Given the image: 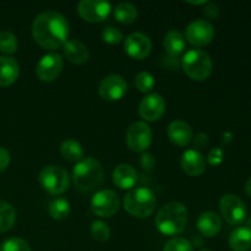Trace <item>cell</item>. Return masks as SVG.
Wrapping results in <instances>:
<instances>
[{
  "mask_svg": "<svg viewBox=\"0 0 251 251\" xmlns=\"http://www.w3.org/2000/svg\"><path fill=\"white\" fill-rule=\"evenodd\" d=\"M70 25L65 16L56 11H44L37 15L32 24V36L42 48H63L68 42Z\"/></svg>",
  "mask_w": 251,
  "mask_h": 251,
  "instance_id": "6da1fadb",
  "label": "cell"
},
{
  "mask_svg": "<svg viewBox=\"0 0 251 251\" xmlns=\"http://www.w3.org/2000/svg\"><path fill=\"white\" fill-rule=\"evenodd\" d=\"M189 212L184 203L168 202L158 211L156 217V226L159 232L167 237L178 235L185 229Z\"/></svg>",
  "mask_w": 251,
  "mask_h": 251,
  "instance_id": "7a4b0ae2",
  "label": "cell"
},
{
  "mask_svg": "<svg viewBox=\"0 0 251 251\" xmlns=\"http://www.w3.org/2000/svg\"><path fill=\"white\" fill-rule=\"evenodd\" d=\"M73 179L78 190L87 193L102 184L104 179V169L97 159L87 157L81 159L74 167Z\"/></svg>",
  "mask_w": 251,
  "mask_h": 251,
  "instance_id": "3957f363",
  "label": "cell"
},
{
  "mask_svg": "<svg viewBox=\"0 0 251 251\" xmlns=\"http://www.w3.org/2000/svg\"><path fill=\"white\" fill-rule=\"evenodd\" d=\"M125 211L132 217L147 218L154 212L157 207V199L153 191L149 188L131 189L123 201Z\"/></svg>",
  "mask_w": 251,
  "mask_h": 251,
  "instance_id": "277c9868",
  "label": "cell"
},
{
  "mask_svg": "<svg viewBox=\"0 0 251 251\" xmlns=\"http://www.w3.org/2000/svg\"><path fill=\"white\" fill-rule=\"evenodd\" d=\"M183 69L186 75L195 81H203L212 74L213 64L211 56L201 49H191L184 55Z\"/></svg>",
  "mask_w": 251,
  "mask_h": 251,
  "instance_id": "5b68a950",
  "label": "cell"
},
{
  "mask_svg": "<svg viewBox=\"0 0 251 251\" xmlns=\"http://www.w3.org/2000/svg\"><path fill=\"white\" fill-rule=\"evenodd\" d=\"M39 184L47 193L51 195H61L70 184L68 172L60 166H47L39 173Z\"/></svg>",
  "mask_w": 251,
  "mask_h": 251,
  "instance_id": "8992f818",
  "label": "cell"
},
{
  "mask_svg": "<svg viewBox=\"0 0 251 251\" xmlns=\"http://www.w3.org/2000/svg\"><path fill=\"white\" fill-rule=\"evenodd\" d=\"M220 210L226 222L230 226H238L247 220V205L234 194H227L221 199Z\"/></svg>",
  "mask_w": 251,
  "mask_h": 251,
  "instance_id": "52a82bcc",
  "label": "cell"
},
{
  "mask_svg": "<svg viewBox=\"0 0 251 251\" xmlns=\"http://www.w3.org/2000/svg\"><path fill=\"white\" fill-rule=\"evenodd\" d=\"M126 145L131 151L144 152L152 144V130L145 122H135L127 127Z\"/></svg>",
  "mask_w": 251,
  "mask_h": 251,
  "instance_id": "ba28073f",
  "label": "cell"
},
{
  "mask_svg": "<svg viewBox=\"0 0 251 251\" xmlns=\"http://www.w3.org/2000/svg\"><path fill=\"white\" fill-rule=\"evenodd\" d=\"M120 206L119 196L112 190H100L96 193L91 201V210L96 216L109 218L118 212Z\"/></svg>",
  "mask_w": 251,
  "mask_h": 251,
  "instance_id": "9c48e42d",
  "label": "cell"
},
{
  "mask_svg": "<svg viewBox=\"0 0 251 251\" xmlns=\"http://www.w3.org/2000/svg\"><path fill=\"white\" fill-rule=\"evenodd\" d=\"M185 38L195 47L208 46L215 38V27L207 20H195L186 27Z\"/></svg>",
  "mask_w": 251,
  "mask_h": 251,
  "instance_id": "30bf717a",
  "label": "cell"
},
{
  "mask_svg": "<svg viewBox=\"0 0 251 251\" xmlns=\"http://www.w3.org/2000/svg\"><path fill=\"white\" fill-rule=\"evenodd\" d=\"M64 68V59L58 53L46 54L38 61L36 75L43 82H53L60 76Z\"/></svg>",
  "mask_w": 251,
  "mask_h": 251,
  "instance_id": "8fae6325",
  "label": "cell"
},
{
  "mask_svg": "<svg viewBox=\"0 0 251 251\" xmlns=\"http://www.w3.org/2000/svg\"><path fill=\"white\" fill-rule=\"evenodd\" d=\"M78 15L87 22H102L109 16L112 5L100 0H81L77 5Z\"/></svg>",
  "mask_w": 251,
  "mask_h": 251,
  "instance_id": "7c38bea8",
  "label": "cell"
},
{
  "mask_svg": "<svg viewBox=\"0 0 251 251\" xmlns=\"http://www.w3.org/2000/svg\"><path fill=\"white\" fill-rule=\"evenodd\" d=\"M127 90L126 81L123 76L117 75V74H112L108 75L100 81V96L104 100H109V102H115V100H122L125 96Z\"/></svg>",
  "mask_w": 251,
  "mask_h": 251,
  "instance_id": "4fadbf2b",
  "label": "cell"
},
{
  "mask_svg": "<svg viewBox=\"0 0 251 251\" xmlns=\"http://www.w3.org/2000/svg\"><path fill=\"white\" fill-rule=\"evenodd\" d=\"M124 49L127 55L136 60L146 59L151 54L152 43L151 39L141 32H135L129 34L124 42Z\"/></svg>",
  "mask_w": 251,
  "mask_h": 251,
  "instance_id": "5bb4252c",
  "label": "cell"
},
{
  "mask_svg": "<svg viewBox=\"0 0 251 251\" xmlns=\"http://www.w3.org/2000/svg\"><path fill=\"white\" fill-rule=\"evenodd\" d=\"M166 112V102L158 93H151L141 100L139 113L146 122H157L163 117Z\"/></svg>",
  "mask_w": 251,
  "mask_h": 251,
  "instance_id": "9a60e30c",
  "label": "cell"
},
{
  "mask_svg": "<svg viewBox=\"0 0 251 251\" xmlns=\"http://www.w3.org/2000/svg\"><path fill=\"white\" fill-rule=\"evenodd\" d=\"M181 168L188 176H199L205 172L206 161L202 153L196 150H188L181 154Z\"/></svg>",
  "mask_w": 251,
  "mask_h": 251,
  "instance_id": "2e32d148",
  "label": "cell"
},
{
  "mask_svg": "<svg viewBox=\"0 0 251 251\" xmlns=\"http://www.w3.org/2000/svg\"><path fill=\"white\" fill-rule=\"evenodd\" d=\"M168 137L176 146H188L193 140V129L184 120H174L168 126Z\"/></svg>",
  "mask_w": 251,
  "mask_h": 251,
  "instance_id": "e0dca14e",
  "label": "cell"
},
{
  "mask_svg": "<svg viewBox=\"0 0 251 251\" xmlns=\"http://www.w3.org/2000/svg\"><path fill=\"white\" fill-rule=\"evenodd\" d=\"M113 181L123 190H131L137 181V172L130 164H119L113 172Z\"/></svg>",
  "mask_w": 251,
  "mask_h": 251,
  "instance_id": "ac0fdd59",
  "label": "cell"
},
{
  "mask_svg": "<svg viewBox=\"0 0 251 251\" xmlns=\"http://www.w3.org/2000/svg\"><path fill=\"white\" fill-rule=\"evenodd\" d=\"M64 54L70 63L76 65H83L90 59L88 48L78 39H70L63 47Z\"/></svg>",
  "mask_w": 251,
  "mask_h": 251,
  "instance_id": "d6986e66",
  "label": "cell"
},
{
  "mask_svg": "<svg viewBox=\"0 0 251 251\" xmlns=\"http://www.w3.org/2000/svg\"><path fill=\"white\" fill-rule=\"evenodd\" d=\"M20 65L14 58L0 56V87H7L19 78Z\"/></svg>",
  "mask_w": 251,
  "mask_h": 251,
  "instance_id": "ffe728a7",
  "label": "cell"
},
{
  "mask_svg": "<svg viewBox=\"0 0 251 251\" xmlns=\"http://www.w3.org/2000/svg\"><path fill=\"white\" fill-rule=\"evenodd\" d=\"M222 227V221L217 213L208 211L202 213L198 221V228L201 235L207 238L216 237Z\"/></svg>",
  "mask_w": 251,
  "mask_h": 251,
  "instance_id": "44dd1931",
  "label": "cell"
},
{
  "mask_svg": "<svg viewBox=\"0 0 251 251\" xmlns=\"http://www.w3.org/2000/svg\"><path fill=\"white\" fill-rule=\"evenodd\" d=\"M163 47L169 56H172V58L179 56L185 49L184 34L178 29H169L164 36Z\"/></svg>",
  "mask_w": 251,
  "mask_h": 251,
  "instance_id": "7402d4cb",
  "label": "cell"
},
{
  "mask_svg": "<svg viewBox=\"0 0 251 251\" xmlns=\"http://www.w3.org/2000/svg\"><path fill=\"white\" fill-rule=\"evenodd\" d=\"M229 247L233 251H249L251 249V230L249 228H235L229 235Z\"/></svg>",
  "mask_w": 251,
  "mask_h": 251,
  "instance_id": "603a6c76",
  "label": "cell"
},
{
  "mask_svg": "<svg viewBox=\"0 0 251 251\" xmlns=\"http://www.w3.org/2000/svg\"><path fill=\"white\" fill-rule=\"evenodd\" d=\"M60 153L66 161L80 162L83 159V149L81 144L76 140L69 139L61 144Z\"/></svg>",
  "mask_w": 251,
  "mask_h": 251,
  "instance_id": "cb8c5ba5",
  "label": "cell"
},
{
  "mask_svg": "<svg viewBox=\"0 0 251 251\" xmlns=\"http://www.w3.org/2000/svg\"><path fill=\"white\" fill-rule=\"evenodd\" d=\"M16 221V210L11 203L0 200V233L7 232Z\"/></svg>",
  "mask_w": 251,
  "mask_h": 251,
  "instance_id": "d4e9b609",
  "label": "cell"
},
{
  "mask_svg": "<svg viewBox=\"0 0 251 251\" xmlns=\"http://www.w3.org/2000/svg\"><path fill=\"white\" fill-rule=\"evenodd\" d=\"M114 17L120 24H132L137 19L136 6L130 2H119L114 9Z\"/></svg>",
  "mask_w": 251,
  "mask_h": 251,
  "instance_id": "484cf974",
  "label": "cell"
},
{
  "mask_svg": "<svg viewBox=\"0 0 251 251\" xmlns=\"http://www.w3.org/2000/svg\"><path fill=\"white\" fill-rule=\"evenodd\" d=\"M49 215L53 220L63 221L70 215V203L65 199H56L49 205Z\"/></svg>",
  "mask_w": 251,
  "mask_h": 251,
  "instance_id": "4316f807",
  "label": "cell"
},
{
  "mask_svg": "<svg viewBox=\"0 0 251 251\" xmlns=\"http://www.w3.org/2000/svg\"><path fill=\"white\" fill-rule=\"evenodd\" d=\"M156 81L152 74L147 73V71H141L135 77V86L137 90L142 93H149L153 90Z\"/></svg>",
  "mask_w": 251,
  "mask_h": 251,
  "instance_id": "83f0119b",
  "label": "cell"
},
{
  "mask_svg": "<svg viewBox=\"0 0 251 251\" xmlns=\"http://www.w3.org/2000/svg\"><path fill=\"white\" fill-rule=\"evenodd\" d=\"M91 235L96 242L104 243L110 238V228L103 221H95L91 226Z\"/></svg>",
  "mask_w": 251,
  "mask_h": 251,
  "instance_id": "f1b7e54d",
  "label": "cell"
},
{
  "mask_svg": "<svg viewBox=\"0 0 251 251\" xmlns=\"http://www.w3.org/2000/svg\"><path fill=\"white\" fill-rule=\"evenodd\" d=\"M0 50L6 54H14L17 50V38L12 32H0Z\"/></svg>",
  "mask_w": 251,
  "mask_h": 251,
  "instance_id": "f546056e",
  "label": "cell"
},
{
  "mask_svg": "<svg viewBox=\"0 0 251 251\" xmlns=\"http://www.w3.org/2000/svg\"><path fill=\"white\" fill-rule=\"evenodd\" d=\"M0 251H31L28 243L21 238H10L0 247Z\"/></svg>",
  "mask_w": 251,
  "mask_h": 251,
  "instance_id": "4dcf8cb0",
  "label": "cell"
},
{
  "mask_svg": "<svg viewBox=\"0 0 251 251\" xmlns=\"http://www.w3.org/2000/svg\"><path fill=\"white\" fill-rule=\"evenodd\" d=\"M163 251H194V245L184 238H174L164 245Z\"/></svg>",
  "mask_w": 251,
  "mask_h": 251,
  "instance_id": "1f68e13d",
  "label": "cell"
},
{
  "mask_svg": "<svg viewBox=\"0 0 251 251\" xmlns=\"http://www.w3.org/2000/svg\"><path fill=\"white\" fill-rule=\"evenodd\" d=\"M102 39L108 44H118L123 41V33L115 27L108 26L102 31Z\"/></svg>",
  "mask_w": 251,
  "mask_h": 251,
  "instance_id": "d6a6232c",
  "label": "cell"
},
{
  "mask_svg": "<svg viewBox=\"0 0 251 251\" xmlns=\"http://www.w3.org/2000/svg\"><path fill=\"white\" fill-rule=\"evenodd\" d=\"M203 15L207 19V21H215L220 16V7L218 5H216L215 2H206V6L203 7Z\"/></svg>",
  "mask_w": 251,
  "mask_h": 251,
  "instance_id": "836d02e7",
  "label": "cell"
},
{
  "mask_svg": "<svg viewBox=\"0 0 251 251\" xmlns=\"http://www.w3.org/2000/svg\"><path fill=\"white\" fill-rule=\"evenodd\" d=\"M223 156H225V154H223L222 149L216 147V149L211 150L210 153H208V163H210L211 166H218V164L222 163Z\"/></svg>",
  "mask_w": 251,
  "mask_h": 251,
  "instance_id": "e575fe53",
  "label": "cell"
},
{
  "mask_svg": "<svg viewBox=\"0 0 251 251\" xmlns=\"http://www.w3.org/2000/svg\"><path fill=\"white\" fill-rule=\"evenodd\" d=\"M208 142H210V139H208V135L205 134V132H199L195 137H194V150H201L207 147Z\"/></svg>",
  "mask_w": 251,
  "mask_h": 251,
  "instance_id": "d590c367",
  "label": "cell"
},
{
  "mask_svg": "<svg viewBox=\"0 0 251 251\" xmlns=\"http://www.w3.org/2000/svg\"><path fill=\"white\" fill-rule=\"evenodd\" d=\"M10 164V153L6 149L0 147V173L5 171Z\"/></svg>",
  "mask_w": 251,
  "mask_h": 251,
  "instance_id": "8d00e7d4",
  "label": "cell"
},
{
  "mask_svg": "<svg viewBox=\"0 0 251 251\" xmlns=\"http://www.w3.org/2000/svg\"><path fill=\"white\" fill-rule=\"evenodd\" d=\"M140 163H141L142 168L150 171V169H152L154 167V164H156V161H154V158L151 156V154L145 153V154H142V156H141Z\"/></svg>",
  "mask_w": 251,
  "mask_h": 251,
  "instance_id": "74e56055",
  "label": "cell"
},
{
  "mask_svg": "<svg viewBox=\"0 0 251 251\" xmlns=\"http://www.w3.org/2000/svg\"><path fill=\"white\" fill-rule=\"evenodd\" d=\"M245 193H247V195L249 196V198H251V178L247 181V184H245Z\"/></svg>",
  "mask_w": 251,
  "mask_h": 251,
  "instance_id": "f35d334b",
  "label": "cell"
},
{
  "mask_svg": "<svg viewBox=\"0 0 251 251\" xmlns=\"http://www.w3.org/2000/svg\"><path fill=\"white\" fill-rule=\"evenodd\" d=\"M247 227L249 228V229L251 230V217L249 218V220H248V222H247Z\"/></svg>",
  "mask_w": 251,
  "mask_h": 251,
  "instance_id": "ab89813d",
  "label": "cell"
},
{
  "mask_svg": "<svg viewBox=\"0 0 251 251\" xmlns=\"http://www.w3.org/2000/svg\"><path fill=\"white\" fill-rule=\"evenodd\" d=\"M199 251H211V250H208V249H202V250H199Z\"/></svg>",
  "mask_w": 251,
  "mask_h": 251,
  "instance_id": "60d3db41",
  "label": "cell"
}]
</instances>
